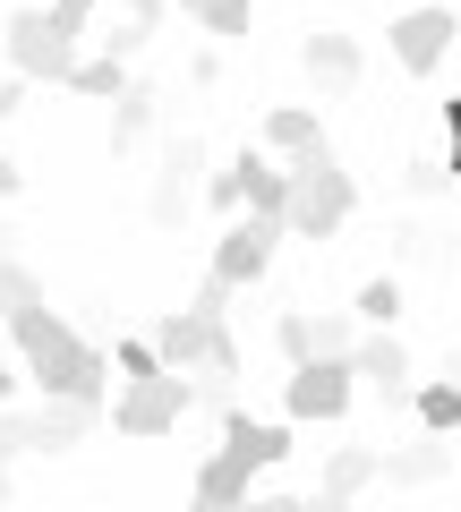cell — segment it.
Here are the masks:
<instances>
[{"label":"cell","instance_id":"obj_1","mask_svg":"<svg viewBox=\"0 0 461 512\" xmlns=\"http://www.w3.org/2000/svg\"><path fill=\"white\" fill-rule=\"evenodd\" d=\"M9 342H18V367L43 384V402H86V410H103L111 359L69 325V316H52V299H43V308H26L18 325H9Z\"/></svg>","mask_w":461,"mask_h":512},{"label":"cell","instance_id":"obj_2","mask_svg":"<svg viewBox=\"0 0 461 512\" xmlns=\"http://www.w3.org/2000/svg\"><path fill=\"white\" fill-rule=\"evenodd\" d=\"M351 214H359V180L342 171V154H333V146L308 154V163H291V214H282V231H291V239H316V248H325Z\"/></svg>","mask_w":461,"mask_h":512},{"label":"cell","instance_id":"obj_3","mask_svg":"<svg viewBox=\"0 0 461 512\" xmlns=\"http://www.w3.org/2000/svg\"><path fill=\"white\" fill-rule=\"evenodd\" d=\"M197 205H205V146H197V128H180V137H163V154H154L146 222H154V231H180Z\"/></svg>","mask_w":461,"mask_h":512},{"label":"cell","instance_id":"obj_4","mask_svg":"<svg viewBox=\"0 0 461 512\" xmlns=\"http://www.w3.org/2000/svg\"><path fill=\"white\" fill-rule=\"evenodd\" d=\"M0 43H9V69H18L26 86H69V69L86 60V52H77V43L52 26V9H9Z\"/></svg>","mask_w":461,"mask_h":512},{"label":"cell","instance_id":"obj_5","mask_svg":"<svg viewBox=\"0 0 461 512\" xmlns=\"http://www.w3.org/2000/svg\"><path fill=\"white\" fill-rule=\"evenodd\" d=\"M197 410V376H137V384H120V402H111V427L120 436H171V427Z\"/></svg>","mask_w":461,"mask_h":512},{"label":"cell","instance_id":"obj_6","mask_svg":"<svg viewBox=\"0 0 461 512\" xmlns=\"http://www.w3.org/2000/svg\"><path fill=\"white\" fill-rule=\"evenodd\" d=\"M351 402H359L351 359H308V367H291V384H282V419H299V427L351 419Z\"/></svg>","mask_w":461,"mask_h":512},{"label":"cell","instance_id":"obj_7","mask_svg":"<svg viewBox=\"0 0 461 512\" xmlns=\"http://www.w3.org/2000/svg\"><path fill=\"white\" fill-rule=\"evenodd\" d=\"M282 239H291L282 222H257V214H240L231 231L214 239V265H205V274H214L222 291H257V282L274 274V248H282Z\"/></svg>","mask_w":461,"mask_h":512},{"label":"cell","instance_id":"obj_8","mask_svg":"<svg viewBox=\"0 0 461 512\" xmlns=\"http://www.w3.org/2000/svg\"><path fill=\"white\" fill-rule=\"evenodd\" d=\"M385 35H393V69L402 77H436L444 52H453V35H461V9H402Z\"/></svg>","mask_w":461,"mask_h":512},{"label":"cell","instance_id":"obj_9","mask_svg":"<svg viewBox=\"0 0 461 512\" xmlns=\"http://www.w3.org/2000/svg\"><path fill=\"white\" fill-rule=\"evenodd\" d=\"M299 69H308L316 94H351L359 77H368V52H359V35H342V26H316V35L299 43Z\"/></svg>","mask_w":461,"mask_h":512},{"label":"cell","instance_id":"obj_10","mask_svg":"<svg viewBox=\"0 0 461 512\" xmlns=\"http://www.w3.org/2000/svg\"><path fill=\"white\" fill-rule=\"evenodd\" d=\"M376 478L385 487H444L453 478V436H410L393 453H376Z\"/></svg>","mask_w":461,"mask_h":512},{"label":"cell","instance_id":"obj_11","mask_svg":"<svg viewBox=\"0 0 461 512\" xmlns=\"http://www.w3.org/2000/svg\"><path fill=\"white\" fill-rule=\"evenodd\" d=\"M257 146L282 154V171H291V163H308V154H325V120H316L308 103H274L257 120Z\"/></svg>","mask_w":461,"mask_h":512},{"label":"cell","instance_id":"obj_12","mask_svg":"<svg viewBox=\"0 0 461 512\" xmlns=\"http://www.w3.org/2000/svg\"><path fill=\"white\" fill-rule=\"evenodd\" d=\"M351 376L359 384H376L385 402H410V350H402V333H359V350H351Z\"/></svg>","mask_w":461,"mask_h":512},{"label":"cell","instance_id":"obj_13","mask_svg":"<svg viewBox=\"0 0 461 512\" xmlns=\"http://www.w3.org/2000/svg\"><path fill=\"white\" fill-rule=\"evenodd\" d=\"M94 419L103 410H86V402H43V410H26V453H77V444L94 436Z\"/></svg>","mask_w":461,"mask_h":512},{"label":"cell","instance_id":"obj_14","mask_svg":"<svg viewBox=\"0 0 461 512\" xmlns=\"http://www.w3.org/2000/svg\"><path fill=\"white\" fill-rule=\"evenodd\" d=\"M231 171H240V205H248L257 222H282V214H291V171H282V163H265L257 146H240V154H231Z\"/></svg>","mask_w":461,"mask_h":512},{"label":"cell","instance_id":"obj_15","mask_svg":"<svg viewBox=\"0 0 461 512\" xmlns=\"http://www.w3.org/2000/svg\"><path fill=\"white\" fill-rule=\"evenodd\" d=\"M248 495H257V461H248V453H231V444H222V453H214V461H205V470H197V487H188V504L240 512Z\"/></svg>","mask_w":461,"mask_h":512},{"label":"cell","instance_id":"obj_16","mask_svg":"<svg viewBox=\"0 0 461 512\" xmlns=\"http://www.w3.org/2000/svg\"><path fill=\"white\" fill-rule=\"evenodd\" d=\"M154 120H163V94H154L146 77H129V86H120V103H111V154L129 163V154L154 137Z\"/></svg>","mask_w":461,"mask_h":512},{"label":"cell","instance_id":"obj_17","mask_svg":"<svg viewBox=\"0 0 461 512\" xmlns=\"http://www.w3.org/2000/svg\"><path fill=\"white\" fill-rule=\"evenodd\" d=\"M368 487H376V453L368 444H333L325 470H316V504H359Z\"/></svg>","mask_w":461,"mask_h":512},{"label":"cell","instance_id":"obj_18","mask_svg":"<svg viewBox=\"0 0 461 512\" xmlns=\"http://www.w3.org/2000/svg\"><path fill=\"white\" fill-rule=\"evenodd\" d=\"M222 444H231V453H248L257 470H274V461H291V419H248V410H222Z\"/></svg>","mask_w":461,"mask_h":512},{"label":"cell","instance_id":"obj_19","mask_svg":"<svg viewBox=\"0 0 461 512\" xmlns=\"http://www.w3.org/2000/svg\"><path fill=\"white\" fill-rule=\"evenodd\" d=\"M410 419H419V436H461V384L453 376L410 384Z\"/></svg>","mask_w":461,"mask_h":512},{"label":"cell","instance_id":"obj_20","mask_svg":"<svg viewBox=\"0 0 461 512\" xmlns=\"http://www.w3.org/2000/svg\"><path fill=\"white\" fill-rule=\"evenodd\" d=\"M188 9V26H205L214 43H240L248 26H257V0H180Z\"/></svg>","mask_w":461,"mask_h":512},{"label":"cell","instance_id":"obj_21","mask_svg":"<svg viewBox=\"0 0 461 512\" xmlns=\"http://www.w3.org/2000/svg\"><path fill=\"white\" fill-rule=\"evenodd\" d=\"M351 316H359L368 333H393V316H402V274H376V282H359Z\"/></svg>","mask_w":461,"mask_h":512},{"label":"cell","instance_id":"obj_22","mask_svg":"<svg viewBox=\"0 0 461 512\" xmlns=\"http://www.w3.org/2000/svg\"><path fill=\"white\" fill-rule=\"evenodd\" d=\"M120 86H129V60H111V52H94V60L69 69V94H94V103H120Z\"/></svg>","mask_w":461,"mask_h":512},{"label":"cell","instance_id":"obj_23","mask_svg":"<svg viewBox=\"0 0 461 512\" xmlns=\"http://www.w3.org/2000/svg\"><path fill=\"white\" fill-rule=\"evenodd\" d=\"M26 308H43V274L9 256V265H0V325H18Z\"/></svg>","mask_w":461,"mask_h":512},{"label":"cell","instance_id":"obj_24","mask_svg":"<svg viewBox=\"0 0 461 512\" xmlns=\"http://www.w3.org/2000/svg\"><path fill=\"white\" fill-rule=\"evenodd\" d=\"M308 333H316V359H351L368 325H359V316H342V308H325V316H308Z\"/></svg>","mask_w":461,"mask_h":512},{"label":"cell","instance_id":"obj_25","mask_svg":"<svg viewBox=\"0 0 461 512\" xmlns=\"http://www.w3.org/2000/svg\"><path fill=\"white\" fill-rule=\"evenodd\" d=\"M274 350H282V359H291V367H308V359H316V333H308V308H282V316H274Z\"/></svg>","mask_w":461,"mask_h":512},{"label":"cell","instance_id":"obj_26","mask_svg":"<svg viewBox=\"0 0 461 512\" xmlns=\"http://www.w3.org/2000/svg\"><path fill=\"white\" fill-rule=\"evenodd\" d=\"M393 256H402V265H436V231H427V222H393Z\"/></svg>","mask_w":461,"mask_h":512},{"label":"cell","instance_id":"obj_27","mask_svg":"<svg viewBox=\"0 0 461 512\" xmlns=\"http://www.w3.org/2000/svg\"><path fill=\"white\" fill-rule=\"evenodd\" d=\"M111 367H120V384H137V376H163V359H154V342H146V333H129Z\"/></svg>","mask_w":461,"mask_h":512},{"label":"cell","instance_id":"obj_28","mask_svg":"<svg viewBox=\"0 0 461 512\" xmlns=\"http://www.w3.org/2000/svg\"><path fill=\"white\" fill-rule=\"evenodd\" d=\"M444 188H453V171H444V163H427V154H419V163H402V197H444Z\"/></svg>","mask_w":461,"mask_h":512},{"label":"cell","instance_id":"obj_29","mask_svg":"<svg viewBox=\"0 0 461 512\" xmlns=\"http://www.w3.org/2000/svg\"><path fill=\"white\" fill-rule=\"evenodd\" d=\"M94 9H103V0H52V26H60V35H86V18H94Z\"/></svg>","mask_w":461,"mask_h":512},{"label":"cell","instance_id":"obj_30","mask_svg":"<svg viewBox=\"0 0 461 512\" xmlns=\"http://www.w3.org/2000/svg\"><path fill=\"white\" fill-rule=\"evenodd\" d=\"M205 205H222V214L240 205V171H231V163H222V171H205Z\"/></svg>","mask_w":461,"mask_h":512},{"label":"cell","instance_id":"obj_31","mask_svg":"<svg viewBox=\"0 0 461 512\" xmlns=\"http://www.w3.org/2000/svg\"><path fill=\"white\" fill-rule=\"evenodd\" d=\"M26 453V410H0V470Z\"/></svg>","mask_w":461,"mask_h":512},{"label":"cell","instance_id":"obj_32","mask_svg":"<svg viewBox=\"0 0 461 512\" xmlns=\"http://www.w3.org/2000/svg\"><path fill=\"white\" fill-rule=\"evenodd\" d=\"M444 171L461 180V103H444Z\"/></svg>","mask_w":461,"mask_h":512},{"label":"cell","instance_id":"obj_33","mask_svg":"<svg viewBox=\"0 0 461 512\" xmlns=\"http://www.w3.org/2000/svg\"><path fill=\"white\" fill-rule=\"evenodd\" d=\"M26 111V77H0V120H18Z\"/></svg>","mask_w":461,"mask_h":512},{"label":"cell","instance_id":"obj_34","mask_svg":"<svg viewBox=\"0 0 461 512\" xmlns=\"http://www.w3.org/2000/svg\"><path fill=\"white\" fill-rule=\"evenodd\" d=\"M129 18H137V26L154 35V26H163V0H129Z\"/></svg>","mask_w":461,"mask_h":512},{"label":"cell","instance_id":"obj_35","mask_svg":"<svg viewBox=\"0 0 461 512\" xmlns=\"http://www.w3.org/2000/svg\"><path fill=\"white\" fill-rule=\"evenodd\" d=\"M9 393H18V359L0 350V410H9Z\"/></svg>","mask_w":461,"mask_h":512},{"label":"cell","instance_id":"obj_36","mask_svg":"<svg viewBox=\"0 0 461 512\" xmlns=\"http://www.w3.org/2000/svg\"><path fill=\"white\" fill-rule=\"evenodd\" d=\"M18 188H26V171L9 163V154H0V197H18Z\"/></svg>","mask_w":461,"mask_h":512},{"label":"cell","instance_id":"obj_37","mask_svg":"<svg viewBox=\"0 0 461 512\" xmlns=\"http://www.w3.org/2000/svg\"><path fill=\"white\" fill-rule=\"evenodd\" d=\"M9 256H18V231H9V222H0V265H9Z\"/></svg>","mask_w":461,"mask_h":512},{"label":"cell","instance_id":"obj_38","mask_svg":"<svg viewBox=\"0 0 461 512\" xmlns=\"http://www.w3.org/2000/svg\"><path fill=\"white\" fill-rule=\"evenodd\" d=\"M0 512H9V470H0Z\"/></svg>","mask_w":461,"mask_h":512},{"label":"cell","instance_id":"obj_39","mask_svg":"<svg viewBox=\"0 0 461 512\" xmlns=\"http://www.w3.org/2000/svg\"><path fill=\"white\" fill-rule=\"evenodd\" d=\"M325 512H359V504H325Z\"/></svg>","mask_w":461,"mask_h":512},{"label":"cell","instance_id":"obj_40","mask_svg":"<svg viewBox=\"0 0 461 512\" xmlns=\"http://www.w3.org/2000/svg\"><path fill=\"white\" fill-rule=\"evenodd\" d=\"M453 103H461V94H453Z\"/></svg>","mask_w":461,"mask_h":512}]
</instances>
